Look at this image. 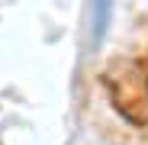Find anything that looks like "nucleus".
<instances>
[{
  "instance_id": "1",
  "label": "nucleus",
  "mask_w": 148,
  "mask_h": 145,
  "mask_svg": "<svg viewBox=\"0 0 148 145\" xmlns=\"http://www.w3.org/2000/svg\"><path fill=\"white\" fill-rule=\"evenodd\" d=\"M110 87H113L116 107L129 119L145 123L148 119V65H142V61L119 65V71L110 74Z\"/></svg>"
},
{
  "instance_id": "2",
  "label": "nucleus",
  "mask_w": 148,
  "mask_h": 145,
  "mask_svg": "<svg viewBox=\"0 0 148 145\" xmlns=\"http://www.w3.org/2000/svg\"><path fill=\"white\" fill-rule=\"evenodd\" d=\"M113 19V0H87V45L97 48L103 42Z\"/></svg>"
}]
</instances>
